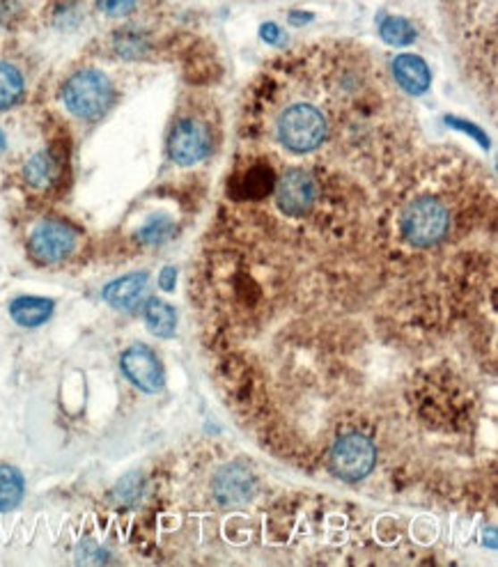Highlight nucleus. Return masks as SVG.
Instances as JSON below:
<instances>
[{
	"label": "nucleus",
	"instance_id": "obj_1",
	"mask_svg": "<svg viewBox=\"0 0 498 567\" xmlns=\"http://www.w3.org/2000/svg\"><path fill=\"white\" fill-rule=\"evenodd\" d=\"M278 140L294 154H308L326 140L329 124L313 104H291L278 117Z\"/></svg>",
	"mask_w": 498,
	"mask_h": 567
},
{
	"label": "nucleus",
	"instance_id": "obj_2",
	"mask_svg": "<svg viewBox=\"0 0 498 567\" xmlns=\"http://www.w3.org/2000/svg\"><path fill=\"white\" fill-rule=\"evenodd\" d=\"M113 83L106 74L97 70H83L72 76L63 88V101L72 115L80 120H97L111 108Z\"/></svg>",
	"mask_w": 498,
	"mask_h": 567
},
{
	"label": "nucleus",
	"instance_id": "obj_3",
	"mask_svg": "<svg viewBox=\"0 0 498 567\" xmlns=\"http://www.w3.org/2000/svg\"><path fill=\"white\" fill-rule=\"evenodd\" d=\"M400 228L409 244L429 249L445 239L451 230V214L435 198H420L404 209Z\"/></svg>",
	"mask_w": 498,
	"mask_h": 567
},
{
	"label": "nucleus",
	"instance_id": "obj_4",
	"mask_svg": "<svg viewBox=\"0 0 498 567\" xmlns=\"http://www.w3.org/2000/svg\"><path fill=\"white\" fill-rule=\"evenodd\" d=\"M376 464V448L367 436L351 432L340 436L331 448L329 467L335 478L345 483H359L372 473Z\"/></svg>",
	"mask_w": 498,
	"mask_h": 567
},
{
	"label": "nucleus",
	"instance_id": "obj_5",
	"mask_svg": "<svg viewBox=\"0 0 498 567\" xmlns=\"http://www.w3.org/2000/svg\"><path fill=\"white\" fill-rule=\"evenodd\" d=\"M76 241H79V234L70 223L48 218L32 230L30 239H28V250L39 265H55L74 253Z\"/></svg>",
	"mask_w": 498,
	"mask_h": 567
},
{
	"label": "nucleus",
	"instance_id": "obj_6",
	"mask_svg": "<svg viewBox=\"0 0 498 567\" xmlns=\"http://www.w3.org/2000/svg\"><path fill=\"white\" fill-rule=\"evenodd\" d=\"M274 189H276L278 209L291 218L306 216L317 200V182L303 168L287 170Z\"/></svg>",
	"mask_w": 498,
	"mask_h": 567
},
{
	"label": "nucleus",
	"instance_id": "obj_7",
	"mask_svg": "<svg viewBox=\"0 0 498 567\" xmlns=\"http://www.w3.org/2000/svg\"><path fill=\"white\" fill-rule=\"evenodd\" d=\"M124 377L143 393H159L165 386V372L161 360L149 347L131 345L120 359Z\"/></svg>",
	"mask_w": 498,
	"mask_h": 567
},
{
	"label": "nucleus",
	"instance_id": "obj_8",
	"mask_svg": "<svg viewBox=\"0 0 498 567\" xmlns=\"http://www.w3.org/2000/svg\"><path fill=\"white\" fill-rule=\"evenodd\" d=\"M212 149V140H209L207 129L202 124L193 123V120H181L175 124V129L170 131L168 139V152L170 159L180 165H196L200 164Z\"/></svg>",
	"mask_w": 498,
	"mask_h": 567
},
{
	"label": "nucleus",
	"instance_id": "obj_9",
	"mask_svg": "<svg viewBox=\"0 0 498 567\" xmlns=\"http://www.w3.org/2000/svg\"><path fill=\"white\" fill-rule=\"evenodd\" d=\"M214 494L221 505H241L255 494V478L244 464H228L214 480Z\"/></svg>",
	"mask_w": 498,
	"mask_h": 567
},
{
	"label": "nucleus",
	"instance_id": "obj_10",
	"mask_svg": "<svg viewBox=\"0 0 498 567\" xmlns=\"http://www.w3.org/2000/svg\"><path fill=\"white\" fill-rule=\"evenodd\" d=\"M148 285L149 276L145 271H136V274H127V276L117 278V281L108 283L104 287V301L108 303L115 310H122V313H136L140 308V303L148 297Z\"/></svg>",
	"mask_w": 498,
	"mask_h": 567
},
{
	"label": "nucleus",
	"instance_id": "obj_11",
	"mask_svg": "<svg viewBox=\"0 0 498 567\" xmlns=\"http://www.w3.org/2000/svg\"><path fill=\"white\" fill-rule=\"evenodd\" d=\"M392 76L404 92L414 97L425 95L432 85V72L427 63L414 54H402L392 60Z\"/></svg>",
	"mask_w": 498,
	"mask_h": 567
},
{
	"label": "nucleus",
	"instance_id": "obj_12",
	"mask_svg": "<svg viewBox=\"0 0 498 567\" xmlns=\"http://www.w3.org/2000/svg\"><path fill=\"white\" fill-rule=\"evenodd\" d=\"M55 303L44 297H19L10 303V315L23 329H38L51 319Z\"/></svg>",
	"mask_w": 498,
	"mask_h": 567
},
{
	"label": "nucleus",
	"instance_id": "obj_13",
	"mask_svg": "<svg viewBox=\"0 0 498 567\" xmlns=\"http://www.w3.org/2000/svg\"><path fill=\"white\" fill-rule=\"evenodd\" d=\"M143 317L148 329L159 338H173L177 329L175 308L165 303L164 299H148L143 306Z\"/></svg>",
	"mask_w": 498,
	"mask_h": 567
},
{
	"label": "nucleus",
	"instance_id": "obj_14",
	"mask_svg": "<svg viewBox=\"0 0 498 567\" xmlns=\"http://www.w3.org/2000/svg\"><path fill=\"white\" fill-rule=\"evenodd\" d=\"M26 494L23 473L10 464H0V512H10L21 504Z\"/></svg>",
	"mask_w": 498,
	"mask_h": 567
},
{
	"label": "nucleus",
	"instance_id": "obj_15",
	"mask_svg": "<svg viewBox=\"0 0 498 567\" xmlns=\"http://www.w3.org/2000/svg\"><path fill=\"white\" fill-rule=\"evenodd\" d=\"M55 170H58V165H55L54 157L48 152H39L28 161L26 168H23V175H26V182L30 186L44 189V186H48L55 180Z\"/></svg>",
	"mask_w": 498,
	"mask_h": 567
},
{
	"label": "nucleus",
	"instance_id": "obj_16",
	"mask_svg": "<svg viewBox=\"0 0 498 567\" xmlns=\"http://www.w3.org/2000/svg\"><path fill=\"white\" fill-rule=\"evenodd\" d=\"M23 95L21 72L7 63H0V111L14 106Z\"/></svg>",
	"mask_w": 498,
	"mask_h": 567
},
{
	"label": "nucleus",
	"instance_id": "obj_17",
	"mask_svg": "<svg viewBox=\"0 0 498 567\" xmlns=\"http://www.w3.org/2000/svg\"><path fill=\"white\" fill-rule=\"evenodd\" d=\"M379 35L391 47H407L416 39V28L402 16H388L379 23Z\"/></svg>",
	"mask_w": 498,
	"mask_h": 567
},
{
	"label": "nucleus",
	"instance_id": "obj_18",
	"mask_svg": "<svg viewBox=\"0 0 498 567\" xmlns=\"http://www.w3.org/2000/svg\"><path fill=\"white\" fill-rule=\"evenodd\" d=\"M274 186L276 180L269 168H253L244 177V191L249 198H265Z\"/></svg>",
	"mask_w": 498,
	"mask_h": 567
},
{
	"label": "nucleus",
	"instance_id": "obj_19",
	"mask_svg": "<svg viewBox=\"0 0 498 567\" xmlns=\"http://www.w3.org/2000/svg\"><path fill=\"white\" fill-rule=\"evenodd\" d=\"M170 234H173V223L165 216H159L145 223L143 228H140L139 237L143 244H161V241H165Z\"/></svg>",
	"mask_w": 498,
	"mask_h": 567
},
{
	"label": "nucleus",
	"instance_id": "obj_20",
	"mask_svg": "<svg viewBox=\"0 0 498 567\" xmlns=\"http://www.w3.org/2000/svg\"><path fill=\"white\" fill-rule=\"evenodd\" d=\"M97 3H99L101 10L111 16L127 14V12L136 5V0H97Z\"/></svg>",
	"mask_w": 498,
	"mask_h": 567
},
{
	"label": "nucleus",
	"instance_id": "obj_21",
	"mask_svg": "<svg viewBox=\"0 0 498 567\" xmlns=\"http://www.w3.org/2000/svg\"><path fill=\"white\" fill-rule=\"evenodd\" d=\"M177 285V271L175 267H165L164 271H161V276H159V287L164 292H173Z\"/></svg>",
	"mask_w": 498,
	"mask_h": 567
},
{
	"label": "nucleus",
	"instance_id": "obj_22",
	"mask_svg": "<svg viewBox=\"0 0 498 567\" xmlns=\"http://www.w3.org/2000/svg\"><path fill=\"white\" fill-rule=\"evenodd\" d=\"M262 35H265V39H266V42H271V44H274V42H276V38H278V35H281V30H278V28H276V26H274V23H269V26H265V28H262Z\"/></svg>",
	"mask_w": 498,
	"mask_h": 567
},
{
	"label": "nucleus",
	"instance_id": "obj_23",
	"mask_svg": "<svg viewBox=\"0 0 498 567\" xmlns=\"http://www.w3.org/2000/svg\"><path fill=\"white\" fill-rule=\"evenodd\" d=\"M3 149H5V133L0 131V152H3Z\"/></svg>",
	"mask_w": 498,
	"mask_h": 567
}]
</instances>
